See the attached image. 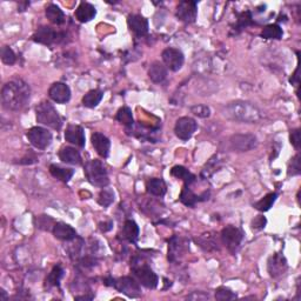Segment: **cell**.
I'll use <instances>...</instances> for the list:
<instances>
[{
  "label": "cell",
  "mask_w": 301,
  "mask_h": 301,
  "mask_svg": "<svg viewBox=\"0 0 301 301\" xmlns=\"http://www.w3.org/2000/svg\"><path fill=\"white\" fill-rule=\"evenodd\" d=\"M36 220L38 222L37 227L43 228V230L45 228L44 226H46V225H48V223H53V220L51 218H49L48 215H40V216H38V218Z\"/></svg>",
  "instance_id": "44"
},
{
  "label": "cell",
  "mask_w": 301,
  "mask_h": 301,
  "mask_svg": "<svg viewBox=\"0 0 301 301\" xmlns=\"http://www.w3.org/2000/svg\"><path fill=\"white\" fill-rule=\"evenodd\" d=\"M65 140L78 147L85 146V131L79 125H68L65 132Z\"/></svg>",
  "instance_id": "16"
},
{
  "label": "cell",
  "mask_w": 301,
  "mask_h": 301,
  "mask_svg": "<svg viewBox=\"0 0 301 301\" xmlns=\"http://www.w3.org/2000/svg\"><path fill=\"white\" fill-rule=\"evenodd\" d=\"M116 119L119 121L120 124H123L126 128L132 127L133 125H134L132 111L128 107H121L117 113Z\"/></svg>",
  "instance_id": "35"
},
{
  "label": "cell",
  "mask_w": 301,
  "mask_h": 301,
  "mask_svg": "<svg viewBox=\"0 0 301 301\" xmlns=\"http://www.w3.org/2000/svg\"><path fill=\"white\" fill-rule=\"evenodd\" d=\"M48 97L57 104H66L71 99V90L65 83H54L49 87Z\"/></svg>",
  "instance_id": "14"
},
{
  "label": "cell",
  "mask_w": 301,
  "mask_h": 301,
  "mask_svg": "<svg viewBox=\"0 0 301 301\" xmlns=\"http://www.w3.org/2000/svg\"><path fill=\"white\" fill-rule=\"evenodd\" d=\"M301 173V165H300V154H295L294 157L291 159V161L288 163V171L287 174L289 177H294V175H299Z\"/></svg>",
  "instance_id": "38"
},
{
  "label": "cell",
  "mask_w": 301,
  "mask_h": 301,
  "mask_svg": "<svg viewBox=\"0 0 301 301\" xmlns=\"http://www.w3.org/2000/svg\"><path fill=\"white\" fill-rule=\"evenodd\" d=\"M237 298V294L232 292L230 288L219 287L215 289V299L216 300H232Z\"/></svg>",
  "instance_id": "40"
},
{
  "label": "cell",
  "mask_w": 301,
  "mask_h": 301,
  "mask_svg": "<svg viewBox=\"0 0 301 301\" xmlns=\"http://www.w3.org/2000/svg\"><path fill=\"white\" fill-rule=\"evenodd\" d=\"M289 83L292 84L293 86H295L296 89H298L299 85H300V77H299V67L295 68L294 73H293V75L291 78H289Z\"/></svg>",
  "instance_id": "46"
},
{
  "label": "cell",
  "mask_w": 301,
  "mask_h": 301,
  "mask_svg": "<svg viewBox=\"0 0 301 301\" xmlns=\"http://www.w3.org/2000/svg\"><path fill=\"white\" fill-rule=\"evenodd\" d=\"M49 173L60 181L68 182L74 175V170L66 169V167H62L58 165H51L49 166Z\"/></svg>",
  "instance_id": "29"
},
{
  "label": "cell",
  "mask_w": 301,
  "mask_h": 301,
  "mask_svg": "<svg viewBox=\"0 0 301 301\" xmlns=\"http://www.w3.org/2000/svg\"><path fill=\"white\" fill-rule=\"evenodd\" d=\"M179 199H180V201L185 205V206L194 207L197 205V203H199V201L208 199V193L205 192L203 196H197V194H194L192 190L188 188V186L185 185L184 188L181 189Z\"/></svg>",
  "instance_id": "23"
},
{
  "label": "cell",
  "mask_w": 301,
  "mask_h": 301,
  "mask_svg": "<svg viewBox=\"0 0 301 301\" xmlns=\"http://www.w3.org/2000/svg\"><path fill=\"white\" fill-rule=\"evenodd\" d=\"M161 58L163 65H165L169 70L173 72L180 70L185 62L184 53H182L180 49L174 47H169L163 49L161 53Z\"/></svg>",
  "instance_id": "10"
},
{
  "label": "cell",
  "mask_w": 301,
  "mask_h": 301,
  "mask_svg": "<svg viewBox=\"0 0 301 301\" xmlns=\"http://www.w3.org/2000/svg\"><path fill=\"white\" fill-rule=\"evenodd\" d=\"M171 175H173V177L177 179H180V180L185 182L186 186H189L196 181V175L190 173L184 166H174L173 169L171 170Z\"/></svg>",
  "instance_id": "30"
},
{
  "label": "cell",
  "mask_w": 301,
  "mask_h": 301,
  "mask_svg": "<svg viewBox=\"0 0 301 301\" xmlns=\"http://www.w3.org/2000/svg\"><path fill=\"white\" fill-rule=\"evenodd\" d=\"M45 14H46L48 21L52 22L53 25L60 26L66 20V17H65L63 10L59 6L54 5V4H49L46 7V10H45Z\"/></svg>",
  "instance_id": "24"
},
{
  "label": "cell",
  "mask_w": 301,
  "mask_h": 301,
  "mask_svg": "<svg viewBox=\"0 0 301 301\" xmlns=\"http://www.w3.org/2000/svg\"><path fill=\"white\" fill-rule=\"evenodd\" d=\"M74 16L80 22H89L97 16V10L92 4L83 2L79 4L77 10H75Z\"/></svg>",
  "instance_id": "21"
},
{
  "label": "cell",
  "mask_w": 301,
  "mask_h": 301,
  "mask_svg": "<svg viewBox=\"0 0 301 301\" xmlns=\"http://www.w3.org/2000/svg\"><path fill=\"white\" fill-rule=\"evenodd\" d=\"M59 159L65 163H70V165L79 166L83 163V159L79 151L71 146H65L59 151Z\"/></svg>",
  "instance_id": "22"
},
{
  "label": "cell",
  "mask_w": 301,
  "mask_h": 301,
  "mask_svg": "<svg viewBox=\"0 0 301 301\" xmlns=\"http://www.w3.org/2000/svg\"><path fill=\"white\" fill-rule=\"evenodd\" d=\"M187 299H189V300H208L209 294H206V293H204V292H193L192 294L187 296Z\"/></svg>",
  "instance_id": "45"
},
{
  "label": "cell",
  "mask_w": 301,
  "mask_h": 301,
  "mask_svg": "<svg viewBox=\"0 0 301 301\" xmlns=\"http://www.w3.org/2000/svg\"><path fill=\"white\" fill-rule=\"evenodd\" d=\"M128 28L135 37H144L148 32V21L140 14H131L127 19Z\"/></svg>",
  "instance_id": "18"
},
{
  "label": "cell",
  "mask_w": 301,
  "mask_h": 301,
  "mask_svg": "<svg viewBox=\"0 0 301 301\" xmlns=\"http://www.w3.org/2000/svg\"><path fill=\"white\" fill-rule=\"evenodd\" d=\"M196 242L201 247V249L207 251V252L219 250L218 240L215 239L213 233H205L203 235H200L199 238L196 239Z\"/></svg>",
  "instance_id": "27"
},
{
  "label": "cell",
  "mask_w": 301,
  "mask_h": 301,
  "mask_svg": "<svg viewBox=\"0 0 301 301\" xmlns=\"http://www.w3.org/2000/svg\"><path fill=\"white\" fill-rule=\"evenodd\" d=\"M146 188H147V192L152 194V196L160 198V197H163L166 194L167 186L162 179L153 178V179H151V180L147 181Z\"/></svg>",
  "instance_id": "26"
},
{
  "label": "cell",
  "mask_w": 301,
  "mask_h": 301,
  "mask_svg": "<svg viewBox=\"0 0 301 301\" xmlns=\"http://www.w3.org/2000/svg\"><path fill=\"white\" fill-rule=\"evenodd\" d=\"M289 140H291V144L295 147V150H299L300 148V129H293L291 131V134H289Z\"/></svg>",
  "instance_id": "43"
},
{
  "label": "cell",
  "mask_w": 301,
  "mask_h": 301,
  "mask_svg": "<svg viewBox=\"0 0 301 301\" xmlns=\"http://www.w3.org/2000/svg\"><path fill=\"white\" fill-rule=\"evenodd\" d=\"M148 77L155 84L162 83L167 78V67L161 63L154 62L148 70Z\"/></svg>",
  "instance_id": "25"
},
{
  "label": "cell",
  "mask_w": 301,
  "mask_h": 301,
  "mask_svg": "<svg viewBox=\"0 0 301 301\" xmlns=\"http://www.w3.org/2000/svg\"><path fill=\"white\" fill-rule=\"evenodd\" d=\"M7 298H9V296H7V293L4 291V289H2V291H0V301H6Z\"/></svg>",
  "instance_id": "48"
},
{
  "label": "cell",
  "mask_w": 301,
  "mask_h": 301,
  "mask_svg": "<svg viewBox=\"0 0 301 301\" xmlns=\"http://www.w3.org/2000/svg\"><path fill=\"white\" fill-rule=\"evenodd\" d=\"M252 19H253L252 18V13H251L250 11H245V12L240 13L239 18H238V24H237L238 29L242 30V29L247 28V26L253 25L254 22H253Z\"/></svg>",
  "instance_id": "39"
},
{
  "label": "cell",
  "mask_w": 301,
  "mask_h": 301,
  "mask_svg": "<svg viewBox=\"0 0 301 301\" xmlns=\"http://www.w3.org/2000/svg\"><path fill=\"white\" fill-rule=\"evenodd\" d=\"M113 227V223L112 222H106V223H101L99 225V228H100L101 232H108L111 231Z\"/></svg>",
  "instance_id": "47"
},
{
  "label": "cell",
  "mask_w": 301,
  "mask_h": 301,
  "mask_svg": "<svg viewBox=\"0 0 301 301\" xmlns=\"http://www.w3.org/2000/svg\"><path fill=\"white\" fill-rule=\"evenodd\" d=\"M231 147L237 152H249L258 146V139L253 134H234L230 139Z\"/></svg>",
  "instance_id": "12"
},
{
  "label": "cell",
  "mask_w": 301,
  "mask_h": 301,
  "mask_svg": "<svg viewBox=\"0 0 301 301\" xmlns=\"http://www.w3.org/2000/svg\"><path fill=\"white\" fill-rule=\"evenodd\" d=\"M93 299V296H87V295H79V296H75V300H91Z\"/></svg>",
  "instance_id": "49"
},
{
  "label": "cell",
  "mask_w": 301,
  "mask_h": 301,
  "mask_svg": "<svg viewBox=\"0 0 301 301\" xmlns=\"http://www.w3.org/2000/svg\"><path fill=\"white\" fill-rule=\"evenodd\" d=\"M0 57H2V62L6 65H13L17 62V57L14 54L13 49L10 46H3L0 49Z\"/></svg>",
  "instance_id": "37"
},
{
  "label": "cell",
  "mask_w": 301,
  "mask_h": 301,
  "mask_svg": "<svg viewBox=\"0 0 301 301\" xmlns=\"http://www.w3.org/2000/svg\"><path fill=\"white\" fill-rule=\"evenodd\" d=\"M243 239V233L241 230L235 226H226L222 231V241L226 249L230 251L231 253H235L241 245V241Z\"/></svg>",
  "instance_id": "8"
},
{
  "label": "cell",
  "mask_w": 301,
  "mask_h": 301,
  "mask_svg": "<svg viewBox=\"0 0 301 301\" xmlns=\"http://www.w3.org/2000/svg\"><path fill=\"white\" fill-rule=\"evenodd\" d=\"M113 287H116L118 291L128 296V298H139L142 294L139 283H136L134 278L131 277L119 278V279L114 281Z\"/></svg>",
  "instance_id": "11"
},
{
  "label": "cell",
  "mask_w": 301,
  "mask_h": 301,
  "mask_svg": "<svg viewBox=\"0 0 301 301\" xmlns=\"http://www.w3.org/2000/svg\"><path fill=\"white\" fill-rule=\"evenodd\" d=\"M266 224H267V219L264 215H258L252 220V228L255 231L262 230V228H265Z\"/></svg>",
  "instance_id": "42"
},
{
  "label": "cell",
  "mask_w": 301,
  "mask_h": 301,
  "mask_svg": "<svg viewBox=\"0 0 301 301\" xmlns=\"http://www.w3.org/2000/svg\"><path fill=\"white\" fill-rule=\"evenodd\" d=\"M190 112L199 118H208L211 116V108L207 105H194L190 107Z\"/></svg>",
  "instance_id": "41"
},
{
  "label": "cell",
  "mask_w": 301,
  "mask_h": 301,
  "mask_svg": "<svg viewBox=\"0 0 301 301\" xmlns=\"http://www.w3.org/2000/svg\"><path fill=\"white\" fill-rule=\"evenodd\" d=\"M277 198H278V194L276 192L268 193L267 196H265L264 198H262V199L257 201L253 206H254V208H257L258 211H260V212H267V211H269L270 207L273 206V204L276 203Z\"/></svg>",
  "instance_id": "33"
},
{
  "label": "cell",
  "mask_w": 301,
  "mask_h": 301,
  "mask_svg": "<svg viewBox=\"0 0 301 301\" xmlns=\"http://www.w3.org/2000/svg\"><path fill=\"white\" fill-rule=\"evenodd\" d=\"M114 201V192L113 189L108 187H104L101 189L100 194L98 198V204L102 207H108L111 206Z\"/></svg>",
  "instance_id": "36"
},
{
  "label": "cell",
  "mask_w": 301,
  "mask_h": 301,
  "mask_svg": "<svg viewBox=\"0 0 301 301\" xmlns=\"http://www.w3.org/2000/svg\"><path fill=\"white\" fill-rule=\"evenodd\" d=\"M283 29L277 24H269L267 26H265L261 31V37L265 38V39L279 40L283 38Z\"/></svg>",
  "instance_id": "32"
},
{
  "label": "cell",
  "mask_w": 301,
  "mask_h": 301,
  "mask_svg": "<svg viewBox=\"0 0 301 301\" xmlns=\"http://www.w3.org/2000/svg\"><path fill=\"white\" fill-rule=\"evenodd\" d=\"M85 175L87 180L90 181V184L93 186H97V187L104 188L108 185L110 179L107 174V170L104 166L100 160H90L85 163Z\"/></svg>",
  "instance_id": "4"
},
{
  "label": "cell",
  "mask_w": 301,
  "mask_h": 301,
  "mask_svg": "<svg viewBox=\"0 0 301 301\" xmlns=\"http://www.w3.org/2000/svg\"><path fill=\"white\" fill-rule=\"evenodd\" d=\"M132 273L134 276V279L138 280V283L143 285L144 287L154 289L158 286L159 278L157 274L153 272L150 266L140 264L138 259H134L132 261Z\"/></svg>",
  "instance_id": "5"
},
{
  "label": "cell",
  "mask_w": 301,
  "mask_h": 301,
  "mask_svg": "<svg viewBox=\"0 0 301 301\" xmlns=\"http://www.w3.org/2000/svg\"><path fill=\"white\" fill-rule=\"evenodd\" d=\"M64 277V269L60 265H57L53 267L51 273L48 274L46 278V285L48 287H59L60 280L63 279Z\"/></svg>",
  "instance_id": "34"
},
{
  "label": "cell",
  "mask_w": 301,
  "mask_h": 301,
  "mask_svg": "<svg viewBox=\"0 0 301 301\" xmlns=\"http://www.w3.org/2000/svg\"><path fill=\"white\" fill-rule=\"evenodd\" d=\"M224 116L227 119L245 124H257L262 119V113L257 106L249 101H233L225 106Z\"/></svg>",
  "instance_id": "2"
},
{
  "label": "cell",
  "mask_w": 301,
  "mask_h": 301,
  "mask_svg": "<svg viewBox=\"0 0 301 301\" xmlns=\"http://www.w3.org/2000/svg\"><path fill=\"white\" fill-rule=\"evenodd\" d=\"M187 249L188 246L185 239L179 237L171 238V240H169V260L172 262L177 261L181 255H184Z\"/></svg>",
  "instance_id": "17"
},
{
  "label": "cell",
  "mask_w": 301,
  "mask_h": 301,
  "mask_svg": "<svg viewBox=\"0 0 301 301\" xmlns=\"http://www.w3.org/2000/svg\"><path fill=\"white\" fill-rule=\"evenodd\" d=\"M37 121L44 126L59 131L63 126V119L51 102L43 101L36 107Z\"/></svg>",
  "instance_id": "3"
},
{
  "label": "cell",
  "mask_w": 301,
  "mask_h": 301,
  "mask_svg": "<svg viewBox=\"0 0 301 301\" xmlns=\"http://www.w3.org/2000/svg\"><path fill=\"white\" fill-rule=\"evenodd\" d=\"M91 142L94 147V150L97 151V153L100 155L101 158H107L110 154V148H111V142L107 136L102 134L100 132H95L91 136Z\"/></svg>",
  "instance_id": "19"
},
{
  "label": "cell",
  "mask_w": 301,
  "mask_h": 301,
  "mask_svg": "<svg viewBox=\"0 0 301 301\" xmlns=\"http://www.w3.org/2000/svg\"><path fill=\"white\" fill-rule=\"evenodd\" d=\"M104 93L100 90H91L83 97V105L87 108H94L100 104Z\"/></svg>",
  "instance_id": "28"
},
{
  "label": "cell",
  "mask_w": 301,
  "mask_h": 301,
  "mask_svg": "<svg viewBox=\"0 0 301 301\" xmlns=\"http://www.w3.org/2000/svg\"><path fill=\"white\" fill-rule=\"evenodd\" d=\"M66 33L58 32L48 26H41L34 32L32 39L38 44L46 45V46H52L54 44H62L65 41Z\"/></svg>",
  "instance_id": "6"
},
{
  "label": "cell",
  "mask_w": 301,
  "mask_h": 301,
  "mask_svg": "<svg viewBox=\"0 0 301 301\" xmlns=\"http://www.w3.org/2000/svg\"><path fill=\"white\" fill-rule=\"evenodd\" d=\"M197 128L198 124L193 118L182 117L179 118L177 123H175L174 132L175 135H177L179 139L182 140V142H186V140L192 138V135L194 134V132L197 131Z\"/></svg>",
  "instance_id": "9"
},
{
  "label": "cell",
  "mask_w": 301,
  "mask_h": 301,
  "mask_svg": "<svg viewBox=\"0 0 301 301\" xmlns=\"http://www.w3.org/2000/svg\"><path fill=\"white\" fill-rule=\"evenodd\" d=\"M26 136H28L29 142L31 143L32 146L38 148V150H45L52 143V133L47 128L40 126L30 128L26 133Z\"/></svg>",
  "instance_id": "7"
},
{
  "label": "cell",
  "mask_w": 301,
  "mask_h": 301,
  "mask_svg": "<svg viewBox=\"0 0 301 301\" xmlns=\"http://www.w3.org/2000/svg\"><path fill=\"white\" fill-rule=\"evenodd\" d=\"M287 260L281 253H276L268 259L267 268L268 273L272 278H279L287 270Z\"/></svg>",
  "instance_id": "15"
},
{
  "label": "cell",
  "mask_w": 301,
  "mask_h": 301,
  "mask_svg": "<svg viewBox=\"0 0 301 301\" xmlns=\"http://www.w3.org/2000/svg\"><path fill=\"white\" fill-rule=\"evenodd\" d=\"M123 235L124 238L128 240L129 242H135L139 237V227L134 220L128 219L124 224L123 228Z\"/></svg>",
  "instance_id": "31"
},
{
  "label": "cell",
  "mask_w": 301,
  "mask_h": 301,
  "mask_svg": "<svg viewBox=\"0 0 301 301\" xmlns=\"http://www.w3.org/2000/svg\"><path fill=\"white\" fill-rule=\"evenodd\" d=\"M31 90L22 79H13L6 83L2 89V105L7 111H20L26 106Z\"/></svg>",
  "instance_id": "1"
},
{
  "label": "cell",
  "mask_w": 301,
  "mask_h": 301,
  "mask_svg": "<svg viewBox=\"0 0 301 301\" xmlns=\"http://www.w3.org/2000/svg\"><path fill=\"white\" fill-rule=\"evenodd\" d=\"M198 14L197 3L192 0H185V2L179 3L177 7V18L179 20L186 22V24H192L196 21Z\"/></svg>",
  "instance_id": "13"
},
{
  "label": "cell",
  "mask_w": 301,
  "mask_h": 301,
  "mask_svg": "<svg viewBox=\"0 0 301 301\" xmlns=\"http://www.w3.org/2000/svg\"><path fill=\"white\" fill-rule=\"evenodd\" d=\"M53 235L62 241H72L77 238V232L72 226L65 223H56L53 225Z\"/></svg>",
  "instance_id": "20"
}]
</instances>
